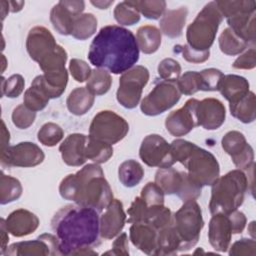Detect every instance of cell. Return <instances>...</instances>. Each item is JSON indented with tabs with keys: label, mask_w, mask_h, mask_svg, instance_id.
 <instances>
[{
	"label": "cell",
	"mask_w": 256,
	"mask_h": 256,
	"mask_svg": "<svg viewBox=\"0 0 256 256\" xmlns=\"http://www.w3.org/2000/svg\"><path fill=\"white\" fill-rule=\"evenodd\" d=\"M195 117L197 126H201L206 130L218 129L225 122V106L216 98L196 100Z\"/></svg>",
	"instance_id": "d6986e66"
},
{
	"label": "cell",
	"mask_w": 256,
	"mask_h": 256,
	"mask_svg": "<svg viewBox=\"0 0 256 256\" xmlns=\"http://www.w3.org/2000/svg\"><path fill=\"white\" fill-rule=\"evenodd\" d=\"M140 197L148 206L164 204V192L155 182H148L142 188Z\"/></svg>",
	"instance_id": "c3c4849f"
},
{
	"label": "cell",
	"mask_w": 256,
	"mask_h": 256,
	"mask_svg": "<svg viewBox=\"0 0 256 256\" xmlns=\"http://www.w3.org/2000/svg\"><path fill=\"white\" fill-rule=\"evenodd\" d=\"M141 160L150 167L167 168L176 163L171 144L158 134L147 135L141 143L139 149Z\"/></svg>",
	"instance_id": "7c38bea8"
},
{
	"label": "cell",
	"mask_w": 256,
	"mask_h": 256,
	"mask_svg": "<svg viewBox=\"0 0 256 256\" xmlns=\"http://www.w3.org/2000/svg\"><path fill=\"white\" fill-rule=\"evenodd\" d=\"M136 41L139 50L145 54H152L161 45V32L153 25L141 26L137 30Z\"/></svg>",
	"instance_id": "4dcf8cb0"
},
{
	"label": "cell",
	"mask_w": 256,
	"mask_h": 256,
	"mask_svg": "<svg viewBox=\"0 0 256 256\" xmlns=\"http://www.w3.org/2000/svg\"><path fill=\"white\" fill-rule=\"evenodd\" d=\"M88 136L80 133L70 134L65 138L59 147L62 159L68 166H81L87 158L85 155Z\"/></svg>",
	"instance_id": "603a6c76"
},
{
	"label": "cell",
	"mask_w": 256,
	"mask_h": 256,
	"mask_svg": "<svg viewBox=\"0 0 256 256\" xmlns=\"http://www.w3.org/2000/svg\"><path fill=\"white\" fill-rule=\"evenodd\" d=\"M59 242L60 255H95L92 247L100 243L98 211L81 205H66L51 220Z\"/></svg>",
	"instance_id": "6da1fadb"
},
{
	"label": "cell",
	"mask_w": 256,
	"mask_h": 256,
	"mask_svg": "<svg viewBox=\"0 0 256 256\" xmlns=\"http://www.w3.org/2000/svg\"><path fill=\"white\" fill-rule=\"evenodd\" d=\"M25 81L22 75L13 74L9 78L2 77V95L9 98H17L24 90Z\"/></svg>",
	"instance_id": "f6af8a7d"
},
{
	"label": "cell",
	"mask_w": 256,
	"mask_h": 256,
	"mask_svg": "<svg viewBox=\"0 0 256 256\" xmlns=\"http://www.w3.org/2000/svg\"><path fill=\"white\" fill-rule=\"evenodd\" d=\"M171 147L175 161L187 169L188 177L195 184L212 185L219 177V163L211 152L183 139L172 141Z\"/></svg>",
	"instance_id": "277c9868"
},
{
	"label": "cell",
	"mask_w": 256,
	"mask_h": 256,
	"mask_svg": "<svg viewBox=\"0 0 256 256\" xmlns=\"http://www.w3.org/2000/svg\"><path fill=\"white\" fill-rule=\"evenodd\" d=\"M0 5H1V15H2V20H4V18L6 17L7 13L10 11V7H9V2L8 1H0Z\"/></svg>",
	"instance_id": "91938a15"
},
{
	"label": "cell",
	"mask_w": 256,
	"mask_h": 256,
	"mask_svg": "<svg viewBox=\"0 0 256 256\" xmlns=\"http://www.w3.org/2000/svg\"><path fill=\"white\" fill-rule=\"evenodd\" d=\"M69 71L74 80H76L77 82H84L88 80L92 73L90 66L84 60L77 58H73L70 60Z\"/></svg>",
	"instance_id": "681fc988"
},
{
	"label": "cell",
	"mask_w": 256,
	"mask_h": 256,
	"mask_svg": "<svg viewBox=\"0 0 256 256\" xmlns=\"http://www.w3.org/2000/svg\"><path fill=\"white\" fill-rule=\"evenodd\" d=\"M39 218L26 209L11 212L5 220L8 232L15 237H23L33 233L39 226Z\"/></svg>",
	"instance_id": "d4e9b609"
},
{
	"label": "cell",
	"mask_w": 256,
	"mask_h": 256,
	"mask_svg": "<svg viewBox=\"0 0 256 256\" xmlns=\"http://www.w3.org/2000/svg\"><path fill=\"white\" fill-rule=\"evenodd\" d=\"M112 78L110 73L102 68L92 70L91 76L86 83V88L94 95H103L107 93L111 87Z\"/></svg>",
	"instance_id": "74e56055"
},
{
	"label": "cell",
	"mask_w": 256,
	"mask_h": 256,
	"mask_svg": "<svg viewBox=\"0 0 256 256\" xmlns=\"http://www.w3.org/2000/svg\"><path fill=\"white\" fill-rule=\"evenodd\" d=\"M196 100L193 98L187 100L181 108L172 111L166 117L165 127L172 136H184L197 126L195 117Z\"/></svg>",
	"instance_id": "ffe728a7"
},
{
	"label": "cell",
	"mask_w": 256,
	"mask_h": 256,
	"mask_svg": "<svg viewBox=\"0 0 256 256\" xmlns=\"http://www.w3.org/2000/svg\"><path fill=\"white\" fill-rule=\"evenodd\" d=\"M202 79V91H219L224 74L216 68H208L199 72Z\"/></svg>",
	"instance_id": "7dc6e473"
},
{
	"label": "cell",
	"mask_w": 256,
	"mask_h": 256,
	"mask_svg": "<svg viewBox=\"0 0 256 256\" xmlns=\"http://www.w3.org/2000/svg\"><path fill=\"white\" fill-rule=\"evenodd\" d=\"M96 17L92 13H83L75 19L71 35L75 39L86 40L96 32Z\"/></svg>",
	"instance_id": "8d00e7d4"
},
{
	"label": "cell",
	"mask_w": 256,
	"mask_h": 256,
	"mask_svg": "<svg viewBox=\"0 0 256 256\" xmlns=\"http://www.w3.org/2000/svg\"><path fill=\"white\" fill-rule=\"evenodd\" d=\"M8 2H9L10 11L13 12V13L19 12L20 10H22V8L25 4L23 1H8Z\"/></svg>",
	"instance_id": "6f0895ef"
},
{
	"label": "cell",
	"mask_w": 256,
	"mask_h": 256,
	"mask_svg": "<svg viewBox=\"0 0 256 256\" xmlns=\"http://www.w3.org/2000/svg\"><path fill=\"white\" fill-rule=\"evenodd\" d=\"M219 91L229 102V104H232L248 94L250 91L249 82L246 78L239 75H224L219 87Z\"/></svg>",
	"instance_id": "484cf974"
},
{
	"label": "cell",
	"mask_w": 256,
	"mask_h": 256,
	"mask_svg": "<svg viewBox=\"0 0 256 256\" xmlns=\"http://www.w3.org/2000/svg\"><path fill=\"white\" fill-rule=\"evenodd\" d=\"M114 18L120 25L131 26L140 20V13L130 3V1H123L114 8Z\"/></svg>",
	"instance_id": "ab89813d"
},
{
	"label": "cell",
	"mask_w": 256,
	"mask_h": 256,
	"mask_svg": "<svg viewBox=\"0 0 256 256\" xmlns=\"http://www.w3.org/2000/svg\"><path fill=\"white\" fill-rule=\"evenodd\" d=\"M127 213V222L131 224L144 222L159 230L172 223V213L169 208L165 207L164 204L148 206L140 196L134 199Z\"/></svg>",
	"instance_id": "4fadbf2b"
},
{
	"label": "cell",
	"mask_w": 256,
	"mask_h": 256,
	"mask_svg": "<svg viewBox=\"0 0 256 256\" xmlns=\"http://www.w3.org/2000/svg\"><path fill=\"white\" fill-rule=\"evenodd\" d=\"M155 183L164 194H175L183 203L196 200L201 195L202 187L191 181L187 172L178 171L172 167L159 168L155 174Z\"/></svg>",
	"instance_id": "ba28073f"
},
{
	"label": "cell",
	"mask_w": 256,
	"mask_h": 256,
	"mask_svg": "<svg viewBox=\"0 0 256 256\" xmlns=\"http://www.w3.org/2000/svg\"><path fill=\"white\" fill-rule=\"evenodd\" d=\"M234 227L229 214H213L209 222L208 240L211 246L219 251L226 252L230 246Z\"/></svg>",
	"instance_id": "44dd1931"
},
{
	"label": "cell",
	"mask_w": 256,
	"mask_h": 256,
	"mask_svg": "<svg viewBox=\"0 0 256 256\" xmlns=\"http://www.w3.org/2000/svg\"><path fill=\"white\" fill-rule=\"evenodd\" d=\"M222 20L223 16L219 11L216 2H209L202 8L194 21L188 26L186 31V44L196 51H209L214 43Z\"/></svg>",
	"instance_id": "8992f818"
},
{
	"label": "cell",
	"mask_w": 256,
	"mask_h": 256,
	"mask_svg": "<svg viewBox=\"0 0 256 256\" xmlns=\"http://www.w3.org/2000/svg\"><path fill=\"white\" fill-rule=\"evenodd\" d=\"M49 99L50 98L40 88L31 85L24 93L23 102L27 108L37 112L43 110L47 106Z\"/></svg>",
	"instance_id": "7bdbcfd3"
},
{
	"label": "cell",
	"mask_w": 256,
	"mask_h": 256,
	"mask_svg": "<svg viewBox=\"0 0 256 256\" xmlns=\"http://www.w3.org/2000/svg\"><path fill=\"white\" fill-rule=\"evenodd\" d=\"M1 151L5 150L9 146V139H10V133L7 130L4 121H2V130H1Z\"/></svg>",
	"instance_id": "9f6ffc18"
},
{
	"label": "cell",
	"mask_w": 256,
	"mask_h": 256,
	"mask_svg": "<svg viewBox=\"0 0 256 256\" xmlns=\"http://www.w3.org/2000/svg\"><path fill=\"white\" fill-rule=\"evenodd\" d=\"M172 225L180 238V251H187L197 244L204 221L196 200L184 202L172 216Z\"/></svg>",
	"instance_id": "52a82bcc"
},
{
	"label": "cell",
	"mask_w": 256,
	"mask_h": 256,
	"mask_svg": "<svg viewBox=\"0 0 256 256\" xmlns=\"http://www.w3.org/2000/svg\"><path fill=\"white\" fill-rule=\"evenodd\" d=\"M157 234L158 229L144 222L132 223L129 229L132 244L147 255H156Z\"/></svg>",
	"instance_id": "cb8c5ba5"
},
{
	"label": "cell",
	"mask_w": 256,
	"mask_h": 256,
	"mask_svg": "<svg viewBox=\"0 0 256 256\" xmlns=\"http://www.w3.org/2000/svg\"><path fill=\"white\" fill-rule=\"evenodd\" d=\"M91 4L96 6L99 9H107L111 4H113L112 1H91Z\"/></svg>",
	"instance_id": "680465c9"
},
{
	"label": "cell",
	"mask_w": 256,
	"mask_h": 256,
	"mask_svg": "<svg viewBox=\"0 0 256 256\" xmlns=\"http://www.w3.org/2000/svg\"><path fill=\"white\" fill-rule=\"evenodd\" d=\"M128 238L126 233L118 235L112 244V249L105 252V255H129Z\"/></svg>",
	"instance_id": "db71d44e"
},
{
	"label": "cell",
	"mask_w": 256,
	"mask_h": 256,
	"mask_svg": "<svg viewBox=\"0 0 256 256\" xmlns=\"http://www.w3.org/2000/svg\"><path fill=\"white\" fill-rule=\"evenodd\" d=\"M254 224H255V222L253 221V222H251L250 223V229H249V231H250V234L253 236V238H254Z\"/></svg>",
	"instance_id": "94428289"
},
{
	"label": "cell",
	"mask_w": 256,
	"mask_h": 256,
	"mask_svg": "<svg viewBox=\"0 0 256 256\" xmlns=\"http://www.w3.org/2000/svg\"><path fill=\"white\" fill-rule=\"evenodd\" d=\"M222 16L227 18L245 12H255L256 3L253 0H221L215 1Z\"/></svg>",
	"instance_id": "d590c367"
},
{
	"label": "cell",
	"mask_w": 256,
	"mask_h": 256,
	"mask_svg": "<svg viewBox=\"0 0 256 256\" xmlns=\"http://www.w3.org/2000/svg\"><path fill=\"white\" fill-rule=\"evenodd\" d=\"M248 46L249 44L241 39L238 35H236L229 27L224 29L219 36L220 50L226 55H238L243 52Z\"/></svg>",
	"instance_id": "d6a6232c"
},
{
	"label": "cell",
	"mask_w": 256,
	"mask_h": 256,
	"mask_svg": "<svg viewBox=\"0 0 256 256\" xmlns=\"http://www.w3.org/2000/svg\"><path fill=\"white\" fill-rule=\"evenodd\" d=\"M58 44L52 33L43 26L33 27L26 39V50L30 58L38 64L51 56Z\"/></svg>",
	"instance_id": "ac0fdd59"
},
{
	"label": "cell",
	"mask_w": 256,
	"mask_h": 256,
	"mask_svg": "<svg viewBox=\"0 0 256 256\" xmlns=\"http://www.w3.org/2000/svg\"><path fill=\"white\" fill-rule=\"evenodd\" d=\"M256 254V242L254 239L242 238L236 241L229 250V255L236 256H255Z\"/></svg>",
	"instance_id": "816d5d0a"
},
{
	"label": "cell",
	"mask_w": 256,
	"mask_h": 256,
	"mask_svg": "<svg viewBox=\"0 0 256 256\" xmlns=\"http://www.w3.org/2000/svg\"><path fill=\"white\" fill-rule=\"evenodd\" d=\"M126 222L123 204L118 199H113L100 217V236L106 240L120 234Z\"/></svg>",
	"instance_id": "7402d4cb"
},
{
	"label": "cell",
	"mask_w": 256,
	"mask_h": 256,
	"mask_svg": "<svg viewBox=\"0 0 256 256\" xmlns=\"http://www.w3.org/2000/svg\"><path fill=\"white\" fill-rule=\"evenodd\" d=\"M211 186L210 213L228 214L242 205L249 181L243 170L235 169L218 177Z\"/></svg>",
	"instance_id": "5b68a950"
},
{
	"label": "cell",
	"mask_w": 256,
	"mask_h": 256,
	"mask_svg": "<svg viewBox=\"0 0 256 256\" xmlns=\"http://www.w3.org/2000/svg\"><path fill=\"white\" fill-rule=\"evenodd\" d=\"M143 176L144 169L136 160H126L119 166L118 178L125 187L131 188L138 185Z\"/></svg>",
	"instance_id": "1f68e13d"
},
{
	"label": "cell",
	"mask_w": 256,
	"mask_h": 256,
	"mask_svg": "<svg viewBox=\"0 0 256 256\" xmlns=\"http://www.w3.org/2000/svg\"><path fill=\"white\" fill-rule=\"evenodd\" d=\"M22 186L18 179L5 175L1 172L0 178V203L2 205L11 203L19 199L22 195Z\"/></svg>",
	"instance_id": "e575fe53"
},
{
	"label": "cell",
	"mask_w": 256,
	"mask_h": 256,
	"mask_svg": "<svg viewBox=\"0 0 256 256\" xmlns=\"http://www.w3.org/2000/svg\"><path fill=\"white\" fill-rule=\"evenodd\" d=\"M177 86L181 94L193 95L198 91H202V79L199 72L187 71L177 80Z\"/></svg>",
	"instance_id": "b9f144b4"
},
{
	"label": "cell",
	"mask_w": 256,
	"mask_h": 256,
	"mask_svg": "<svg viewBox=\"0 0 256 256\" xmlns=\"http://www.w3.org/2000/svg\"><path fill=\"white\" fill-rule=\"evenodd\" d=\"M129 131L128 122L110 110L98 112L89 127V137L113 145L121 141Z\"/></svg>",
	"instance_id": "9c48e42d"
},
{
	"label": "cell",
	"mask_w": 256,
	"mask_h": 256,
	"mask_svg": "<svg viewBox=\"0 0 256 256\" xmlns=\"http://www.w3.org/2000/svg\"><path fill=\"white\" fill-rule=\"evenodd\" d=\"M5 255L9 256H33V255H60L59 242L56 235L44 233L35 240L22 241L7 247Z\"/></svg>",
	"instance_id": "e0dca14e"
},
{
	"label": "cell",
	"mask_w": 256,
	"mask_h": 256,
	"mask_svg": "<svg viewBox=\"0 0 256 256\" xmlns=\"http://www.w3.org/2000/svg\"><path fill=\"white\" fill-rule=\"evenodd\" d=\"M181 98L176 82L160 81L141 101L140 109L147 116H157L172 108Z\"/></svg>",
	"instance_id": "8fae6325"
},
{
	"label": "cell",
	"mask_w": 256,
	"mask_h": 256,
	"mask_svg": "<svg viewBox=\"0 0 256 256\" xmlns=\"http://www.w3.org/2000/svg\"><path fill=\"white\" fill-rule=\"evenodd\" d=\"M45 158L42 149L32 142H20L1 151V164L7 167H34Z\"/></svg>",
	"instance_id": "5bb4252c"
},
{
	"label": "cell",
	"mask_w": 256,
	"mask_h": 256,
	"mask_svg": "<svg viewBox=\"0 0 256 256\" xmlns=\"http://www.w3.org/2000/svg\"><path fill=\"white\" fill-rule=\"evenodd\" d=\"M88 59L97 68L113 74H123L139 60V48L134 34L118 25L100 29L92 40Z\"/></svg>",
	"instance_id": "7a4b0ae2"
},
{
	"label": "cell",
	"mask_w": 256,
	"mask_h": 256,
	"mask_svg": "<svg viewBox=\"0 0 256 256\" xmlns=\"http://www.w3.org/2000/svg\"><path fill=\"white\" fill-rule=\"evenodd\" d=\"M188 10L185 6L165 11L159 23L161 32L169 38L179 37L182 34Z\"/></svg>",
	"instance_id": "4316f807"
},
{
	"label": "cell",
	"mask_w": 256,
	"mask_h": 256,
	"mask_svg": "<svg viewBox=\"0 0 256 256\" xmlns=\"http://www.w3.org/2000/svg\"><path fill=\"white\" fill-rule=\"evenodd\" d=\"M64 136L63 129L53 122H47L39 129L37 133L38 141L48 147H53L58 144Z\"/></svg>",
	"instance_id": "60d3db41"
},
{
	"label": "cell",
	"mask_w": 256,
	"mask_h": 256,
	"mask_svg": "<svg viewBox=\"0 0 256 256\" xmlns=\"http://www.w3.org/2000/svg\"><path fill=\"white\" fill-rule=\"evenodd\" d=\"M231 115L242 123H251L256 118V98L252 91L239 99L237 102L229 104Z\"/></svg>",
	"instance_id": "f546056e"
},
{
	"label": "cell",
	"mask_w": 256,
	"mask_h": 256,
	"mask_svg": "<svg viewBox=\"0 0 256 256\" xmlns=\"http://www.w3.org/2000/svg\"><path fill=\"white\" fill-rule=\"evenodd\" d=\"M12 122L19 129H27L36 118V112L27 108L24 104L18 105L12 112Z\"/></svg>",
	"instance_id": "bcb514c9"
},
{
	"label": "cell",
	"mask_w": 256,
	"mask_h": 256,
	"mask_svg": "<svg viewBox=\"0 0 256 256\" xmlns=\"http://www.w3.org/2000/svg\"><path fill=\"white\" fill-rule=\"evenodd\" d=\"M1 251L0 254H4L6 249H7V242L9 241V237H8V230L6 228V224H5V219L1 218Z\"/></svg>",
	"instance_id": "11a10c76"
},
{
	"label": "cell",
	"mask_w": 256,
	"mask_h": 256,
	"mask_svg": "<svg viewBox=\"0 0 256 256\" xmlns=\"http://www.w3.org/2000/svg\"><path fill=\"white\" fill-rule=\"evenodd\" d=\"M95 95L86 87H77L69 94L66 104L70 113L80 116L88 112L94 104Z\"/></svg>",
	"instance_id": "83f0119b"
},
{
	"label": "cell",
	"mask_w": 256,
	"mask_h": 256,
	"mask_svg": "<svg viewBox=\"0 0 256 256\" xmlns=\"http://www.w3.org/2000/svg\"><path fill=\"white\" fill-rule=\"evenodd\" d=\"M158 74L164 81L177 82L181 75V66L172 58L163 59L158 65Z\"/></svg>",
	"instance_id": "ee69618b"
},
{
	"label": "cell",
	"mask_w": 256,
	"mask_h": 256,
	"mask_svg": "<svg viewBox=\"0 0 256 256\" xmlns=\"http://www.w3.org/2000/svg\"><path fill=\"white\" fill-rule=\"evenodd\" d=\"M175 52H180L182 54V57L191 63H203L206 60L209 59L210 51H196L192 48H190L187 44L184 45H176L174 47Z\"/></svg>",
	"instance_id": "f907efd6"
},
{
	"label": "cell",
	"mask_w": 256,
	"mask_h": 256,
	"mask_svg": "<svg viewBox=\"0 0 256 256\" xmlns=\"http://www.w3.org/2000/svg\"><path fill=\"white\" fill-rule=\"evenodd\" d=\"M180 238L172 223L158 230L156 255H174L180 251Z\"/></svg>",
	"instance_id": "f1b7e54d"
},
{
	"label": "cell",
	"mask_w": 256,
	"mask_h": 256,
	"mask_svg": "<svg viewBox=\"0 0 256 256\" xmlns=\"http://www.w3.org/2000/svg\"><path fill=\"white\" fill-rule=\"evenodd\" d=\"M59 193L65 200L91 207L98 212L106 209L113 200L112 189L104 177L102 168L96 163L85 165L75 174L63 178Z\"/></svg>",
	"instance_id": "3957f363"
},
{
	"label": "cell",
	"mask_w": 256,
	"mask_h": 256,
	"mask_svg": "<svg viewBox=\"0 0 256 256\" xmlns=\"http://www.w3.org/2000/svg\"><path fill=\"white\" fill-rule=\"evenodd\" d=\"M130 3L138 10L139 13L148 19L157 20L163 16L166 9V2L163 0H134Z\"/></svg>",
	"instance_id": "f35d334b"
},
{
	"label": "cell",
	"mask_w": 256,
	"mask_h": 256,
	"mask_svg": "<svg viewBox=\"0 0 256 256\" xmlns=\"http://www.w3.org/2000/svg\"><path fill=\"white\" fill-rule=\"evenodd\" d=\"M149 80V71L146 67L137 65L124 72L119 79V88L116 92L117 101L127 109L135 108L141 99L142 90Z\"/></svg>",
	"instance_id": "30bf717a"
},
{
	"label": "cell",
	"mask_w": 256,
	"mask_h": 256,
	"mask_svg": "<svg viewBox=\"0 0 256 256\" xmlns=\"http://www.w3.org/2000/svg\"><path fill=\"white\" fill-rule=\"evenodd\" d=\"M256 65V51L252 47L248 49L245 53L240 55L232 64V67L235 69H253Z\"/></svg>",
	"instance_id": "f5cc1de1"
},
{
	"label": "cell",
	"mask_w": 256,
	"mask_h": 256,
	"mask_svg": "<svg viewBox=\"0 0 256 256\" xmlns=\"http://www.w3.org/2000/svg\"><path fill=\"white\" fill-rule=\"evenodd\" d=\"M86 158L92 160L96 164L107 162L113 155V147L110 144L98 141L88 136L86 149Z\"/></svg>",
	"instance_id": "836d02e7"
},
{
	"label": "cell",
	"mask_w": 256,
	"mask_h": 256,
	"mask_svg": "<svg viewBox=\"0 0 256 256\" xmlns=\"http://www.w3.org/2000/svg\"><path fill=\"white\" fill-rule=\"evenodd\" d=\"M85 9V2L81 0H61L53 6L50 21L53 28L61 35H71L75 19Z\"/></svg>",
	"instance_id": "2e32d148"
},
{
	"label": "cell",
	"mask_w": 256,
	"mask_h": 256,
	"mask_svg": "<svg viewBox=\"0 0 256 256\" xmlns=\"http://www.w3.org/2000/svg\"><path fill=\"white\" fill-rule=\"evenodd\" d=\"M221 145L238 169L248 170L254 166L253 148L241 132L236 130L227 132L221 140Z\"/></svg>",
	"instance_id": "9a60e30c"
}]
</instances>
